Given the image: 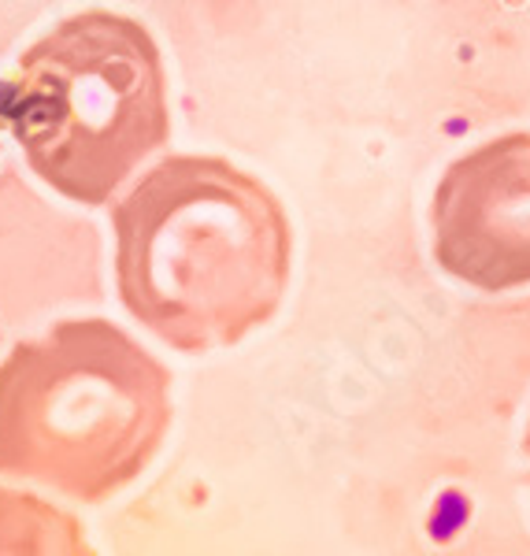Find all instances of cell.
Returning a JSON list of instances; mask_svg holds the SVG:
<instances>
[{"label": "cell", "mask_w": 530, "mask_h": 556, "mask_svg": "<svg viewBox=\"0 0 530 556\" xmlns=\"http://www.w3.org/2000/svg\"><path fill=\"white\" fill-rule=\"evenodd\" d=\"M434 256L487 293L530 282V134L482 141L434 190Z\"/></svg>", "instance_id": "obj_4"}, {"label": "cell", "mask_w": 530, "mask_h": 556, "mask_svg": "<svg viewBox=\"0 0 530 556\" xmlns=\"http://www.w3.org/2000/svg\"><path fill=\"white\" fill-rule=\"evenodd\" d=\"M527 453H530V427H527Z\"/></svg>", "instance_id": "obj_5"}, {"label": "cell", "mask_w": 530, "mask_h": 556, "mask_svg": "<svg viewBox=\"0 0 530 556\" xmlns=\"http://www.w3.org/2000/svg\"><path fill=\"white\" fill-rule=\"evenodd\" d=\"M115 286L149 334L186 356L275 319L293 267L282 201L223 156H167L112 204Z\"/></svg>", "instance_id": "obj_1"}, {"label": "cell", "mask_w": 530, "mask_h": 556, "mask_svg": "<svg viewBox=\"0 0 530 556\" xmlns=\"http://www.w3.org/2000/svg\"><path fill=\"white\" fill-rule=\"evenodd\" d=\"M171 371L101 316L60 319L0 361V475L104 505L156 460Z\"/></svg>", "instance_id": "obj_2"}, {"label": "cell", "mask_w": 530, "mask_h": 556, "mask_svg": "<svg viewBox=\"0 0 530 556\" xmlns=\"http://www.w3.org/2000/svg\"><path fill=\"white\" fill-rule=\"evenodd\" d=\"M4 127L60 197L101 208L171 141L167 71L149 26L89 8L20 56Z\"/></svg>", "instance_id": "obj_3"}]
</instances>
